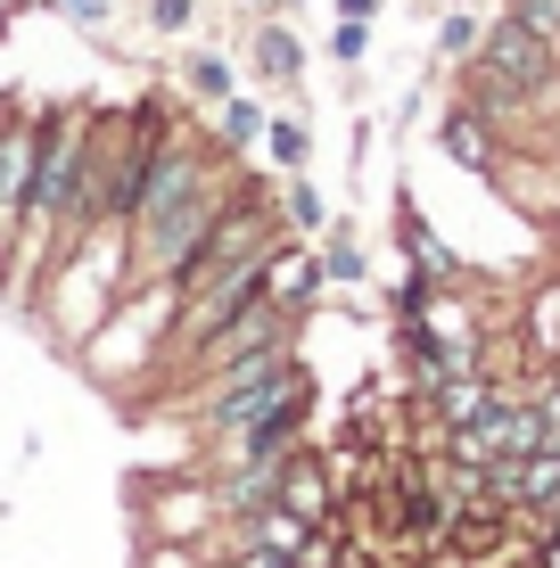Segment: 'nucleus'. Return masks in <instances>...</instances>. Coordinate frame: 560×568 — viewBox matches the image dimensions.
I'll return each instance as SVG.
<instances>
[{
  "mask_svg": "<svg viewBox=\"0 0 560 568\" xmlns=\"http://www.w3.org/2000/svg\"><path fill=\"white\" fill-rule=\"evenodd\" d=\"M124 297H132V231H124V223H100L74 256H58V264L42 272L33 322L50 329L58 355H83V338H91V329H100Z\"/></svg>",
  "mask_w": 560,
  "mask_h": 568,
  "instance_id": "obj_1",
  "label": "nucleus"
},
{
  "mask_svg": "<svg viewBox=\"0 0 560 568\" xmlns=\"http://www.w3.org/2000/svg\"><path fill=\"white\" fill-rule=\"evenodd\" d=\"M478 67H495L503 83L519 91V100H536V108H560V42H544L536 26H519V17H487V33H478Z\"/></svg>",
  "mask_w": 560,
  "mask_h": 568,
  "instance_id": "obj_2",
  "label": "nucleus"
},
{
  "mask_svg": "<svg viewBox=\"0 0 560 568\" xmlns=\"http://www.w3.org/2000/svg\"><path fill=\"white\" fill-rule=\"evenodd\" d=\"M42 132H50V100H9V132H0V256L17 247V214L33 199V173H42Z\"/></svg>",
  "mask_w": 560,
  "mask_h": 568,
  "instance_id": "obj_3",
  "label": "nucleus"
},
{
  "mask_svg": "<svg viewBox=\"0 0 560 568\" xmlns=\"http://www.w3.org/2000/svg\"><path fill=\"white\" fill-rule=\"evenodd\" d=\"M437 149H446L461 173H478V182H495V173H503V156H511L503 124H487L470 100H454L446 115H437Z\"/></svg>",
  "mask_w": 560,
  "mask_h": 568,
  "instance_id": "obj_4",
  "label": "nucleus"
},
{
  "mask_svg": "<svg viewBox=\"0 0 560 568\" xmlns=\"http://www.w3.org/2000/svg\"><path fill=\"white\" fill-rule=\"evenodd\" d=\"M322 288H330V281H322V256H314V247L281 240L273 256H264V297H273L281 313H297V322H305V313L322 305Z\"/></svg>",
  "mask_w": 560,
  "mask_h": 568,
  "instance_id": "obj_5",
  "label": "nucleus"
},
{
  "mask_svg": "<svg viewBox=\"0 0 560 568\" xmlns=\"http://www.w3.org/2000/svg\"><path fill=\"white\" fill-rule=\"evenodd\" d=\"M281 503L297 519H338V469L322 445H297V454L281 462Z\"/></svg>",
  "mask_w": 560,
  "mask_h": 568,
  "instance_id": "obj_6",
  "label": "nucleus"
},
{
  "mask_svg": "<svg viewBox=\"0 0 560 568\" xmlns=\"http://www.w3.org/2000/svg\"><path fill=\"white\" fill-rule=\"evenodd\" d=\"M247 74L273 91H297L305 83V42L288 17H256V33H247Z\"/></svg>",
  "mask_w": 560,
  "mask_h": 568,
  "instance_id": "obj_7",
  "label": "nucleus"
},
{
  "mask_svg": "<svg viewBox=\"0 0 560 568\" xmlns=\"http://www.w3.org/2000/svg\"><path fill=\"white\" fill-rule=\"evenodd\" d=\"M396 247H404V264H420V272H429V281L461 288V256H454L446 240H437V223H429V214H420L413 199L396 206Z\"/></svg>",
  "mask_w": 560,
  "mask_h": 568,
  "instance_id": "obj_8",
  "label": "nucleus"
},
{
  "mask_svg": "<svg viewBox=\"0 0 560 568\" xmlns=\"http://www.w3.org/2000/svg\"><path fill=\"white\" fill-rule=\"evenodd\" d=\"M264 165H273V173H305V165H314V124H305V108H273V115H264Z\"/></svg>",
  "mask_w": 560,
  "mask_h": 568,
  "instance_id": "obj_9",
  "label": "nucleus"
},
{
  "mask_svg": "<svg viewBox=\"0 0 560 568\" xmlns=\"http://www.w3.org/2000/svg\"><path fill=\"white\" fill-rule=\"evenodd\" d=\"M264 100H247V91H231L223 108H206V132H215V149H231V156H256L264 149Z\"/></svg>",
  "mask_w": 560,
  "mask_h": 568,
  "instance_id": "obj_10",
  "label": "nucleus"
},
{
  "mask_svg": "<svg viewBox=\"0 0 560 568\" xmlns=\"http://www.w3.org/2000/svg\"><path fill=\"white\" fill-rule=\"evenodd\" d=\"M173 83H182L198 108H223L231 91H240V67H231L223 50H182V58H173Z\"/></svg>",
  "mask_w": 560,
  "mask_h": 568,
  "instance_id": "obj_11",
  "label": "nucleus"
},
{
  "mask_svg": "<svg viewBox=\"0 0 560 568\" xmlns=\"http://www.w3.org/2000/svg\"><path fill=\"white\" fill-rule=\"evenodd\" d=\"M281 223H288V240H322V231L338 223L314 173H281Z\"/></svg>",
  "mask_w": 560,
  "mask_h": 568,
  "instance_id": "obj_12",
  "label": "nucleus"
},
{
  "mask_svg": "<svg viewBox=\"0 0 560 568\" xmlns=\"http://www.w3.org/2000/svg\"><path fill=\"white\" fill-rule=\"evenodd\" d=\"M519 338H528L536 363H560V281L528 288V305H519Z\"/></svg>",
  "mask_w": 560,
  "mask_h": 568,
  "instance_id": "obj_13",
  "label": "nucleus"
},
{
  "mask_svg": "<svg viewBox=\"0 0 560 568\" xmlns=\"http://www.w3.org/2000/svg\"><path fill=\"white\" fill-rule=\"evenodd\" d=\"M314 256H322V281H330V288H363V281H371V256H363V240H355L346 223L322 231V247H314Z\"/></svg>",
  "mask_w": 560,
  "mask_h": 568,
  "instance_id": "obj_14",
  "label": "nucleus"
},
{
  "mask_svg": "<svg viewBox=\"0 0 560 568\" xmlns=\"http://www.w3.org/2000/svg\"><path fill=\"white\" fill-rule=\"evenodd\" d=\"M437 288H446V281H429L420 264H404V281L388 288V313H396V322H420V313L437 305Z\"/></svg>",
  "mask_w": 560,
  "mask_h": 568,
  "instance_id": "obj_15",
  "label": "nucleus"
},
{
  "mask_svg": "<svg viewBox=\"0 0 560 568\" xmlns=\"http://www.w3.org/2000/svg\"><path fill=\"white\" fill-rule=\"evenodd\" d=\"M478 33H487V26H478V17L461 9V0H454V9L437 17V58H446V67H461V58L478 50Z\"/></svg>",
  "mask_w": 560,
  "mask_h": 568,
  "instance_id": "obj_16",
  "label": "nucleus"
},
{
  "mask_svg": "<svg viewBox=\"0 0 560 568\" xmlns=\"http://www.w3.org/2000/svg\"><path fill=\"white\" fill-rule=\"evenodd\" d=\"M132 568H215V552H206V544H173V536H149L141 552H132Z\"/></svg>",
  "mask_w": 560,
  "mask_h": 568,
  "instance_id": "obj_17",
  "label": "nucleus"
},
{
  "mask_svg": "<svg viewBox=\"0 0 560 568\" xmlns=\"http://www.w3.org/2000/svg\"><path fill=\"white\" fill-rule=\"evenodd\" d=\"M141 17H149V33H165V42H173V33L198 26V0H141Z\"/></svg>",
  "mask_w": 560,
  "mask_h": 568,
  "instance_id": "obj_18",
  "label": "nucleus"
},
{
  "mask_svg": "<svg viewBox=\"0 0 560 568\" xmlns=\"http://www.w3.org/2000/svg\"><path fill=\"white\" fill-rule=\"evenodd\" d=\"M330 58H338L346 74H355L363 58H371V26H355V17H338V26H330Z\"/></svg>",
  "mask_w": 560,
  "mask_h": 568,
  "instance_id": "obj_19",
  "label": "nucleus"
},
{
  "mask_svg": "<svg viewBox=\"0 0 560 568\" xmlns=\"http://www.w3.org/2000/svg\"><path fill=\"white\" fill-rule=\"evenodd\" d=\"M58 17H67V26H83V33H108L115 26V0H50Z\"/></svg>",
  "mask_w": 560,
  "mask_h": 568,
  "instance_id": "obj_20",
  "label": "nucleus"
},
{
  "mask_svg": "<svg viewBox=\"0 0 560 568\" xmlns=\"http://www.w3.org/2000/svg\"><path fill=\"white\" fill-rule=\"evenodd\" d=\"M503 9L519 17V26H536L544 42H560V0H503Z\"/></svg>",
  "mask_w": 560,
  "mask_h": 568,
  "instance_id": "obj_21",
  "label": "nucleus"
},
{
  "mask_svg": "<svg viewBox=\"0 0 560 568\" xmlns=\"http://www.w3.org/2000/svg\"><path fill=\"white\" fill-rule=\"evenodd\" d=\"M379 9L388 0H338V17H355V26H379Z\"/></svg>",
  "mask_w": 560,
  "mask_h": 568,
  "instance_id": "obj_22",
  "label": "nucleus"
},
{
  "mask_svg": "<svg viewBox=\"0 0 560 568\" xmlns=\"http://www.w3.org/2000/svg\"><path fill=\"white\" fill-rule=\"evenodd\" d=\"M247 17H288V9H305V0H240Z\"/></svg>",
  "mask_w": 560,
  "mask_h": 568,
  "instance_id": "obj_23",
  "label": "nucleus"
},
{
  "mask_svg": "<svg viewBox=\"0 0 560 568\" xmlns=\"http://www.w3.org/2000/svg\"><path fill=\"white\" fill-rule=\"evenodd\" d=\"M536 568H560V527H552V536H536Z\"/></svg>",
  "mask_w": 560,
  "mask_h": 568,
  "instance_id": "obj_24",
  "label": "nucleus"
}]
</instances>
